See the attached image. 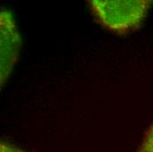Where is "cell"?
<instances>
[{
    "label": "cell",
    "instance_id": "277c9868",
    "mask_svg": "<svg viewBox=\"0 0 153 152\" xmlns=\"http://www.w3.org/2000/svg\"><path fill=\"white\" fill-rule=\"evenodd\" d=\"M0 152H25L24 151L16 148L13 145H10L9 143H6L4 142H2L0 144Z\"/></svg>",
    "mask_w": 153,
    "mask_h": 152
},
{
    "label": "cell",
    "instance_id": "7a4b0ae2",
    "mask_svg": "<svg viewBox=\"0 0 153 152\" xmlns=\"http://www.w3.org/2000/svg\"><path fill=\"white\" fill-rule=\"evenodd\" d=\"M22 47V37L11 10L0 12V80L3 86L18 62Z\"/></svg>",
    "mask_w": 153,
    "mask_h": 152
},
{
    "label": "cell",
    "instance_id": "6da1fadb",
    "mask_svg": "<svg viewBox=\"0 0 153 152\" xmlns=\"http://www.w3.org/2000/svg\"><path fill=\"white\" fill-rule=\"evenodd\" d=\"M152 4V0L88 1V6L100 24L117 34L137 29Z\"/></svg>",
    "mask_w": 153,
    "mask_h": 152
},
{
    "label": "cell",
    "instance_id": "3957f363",
    "mask_svg": "<svg viewBox=\"0 0 153 152\" xmlns=\"http://www.w3.org/2000/svg\"><path fill=\"white\" fill-rule=\"evenodd\" d=\"M137 152H153V123L147 130Z\"/></svg>",
    "mask_w": 153,
    "mask_h": 152
}]
</instances>
